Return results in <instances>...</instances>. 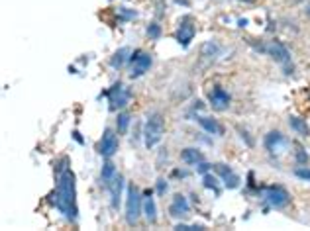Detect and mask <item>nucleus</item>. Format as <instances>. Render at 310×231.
<instances>
[{
    "label": "nucleus",
    "mask_w": 310,
    "mask_h": 231,
    "mask_svg": "<svg viewBox=\"0 0 310 231\" xmlns=\"http://www.w3.org/2000/svg\"><path fill=\"white\" fill-rule=\"evenodd\" d=\"M108 192H110V206L112 210H118L120 208V196H122V190H124V176L118 173L116 176L106 184Z\"/></svg>",
    "instance_id": "nucleus-13"
},
{
    "label": "nucleus",
    "mask_w": 310,
    "mask_h": 231,
    "mask_svg": "<svg viewBox=\"0 0 310 231\" xmlns=\"http://www.w3.org/2000/svg\"><path fill=\"white\" fill-rule=\"evenodd\" d=\"M212 169H214V173L224 180V186L226 188H237L239 186V176L233 173L232 169L228 167V165H222V163H218V165H212Z\"/></svg>",
    "instance_id": "nucleus-11"
},
{
    "label": "nucleus",
    "mask_w": 310,
    "mask_h": 231,
    "mask_svg": "<svg viewBox=\"0 0 310 231\" xmlns=\"http://www.w3.org/2000/svg\"><path fill=\"white\" fill-rule=\"evenodd\" d=\"M263 200L273 208L283 210V208H287L291 204V194L287 192L283 186H267V188H263Z\"/></svg>",
    "instance_id": "nucleus-5"
},
{
    "label": "nucleus",
    "mask_w": 310,
    "mask_h": 231,
    "mask_svg": "<svg viewBox=\"0 0 310 231\" xmlns=\"http://www.w3.org/2000/svg\"><path fill=\"white\" fill-rule=\"evenodd\" d=\"M210 169H212V165H208V163H204V161H200V163L196 165V173H198V174H206Z\"/></svg>",
    "instance_id": "nucleus-29"
},
{
    "label": "nucleus",
    "mask_w": 310,
    "mask_h": 231,
    "mask_svg": "<svg viewBox=\"0 0 310 231\" xmlns=\"http://www.w3.org/2000/svg\"><path fill=\"white\" fill-rule=\"evenodd\" d=\"M163 133H165V119L161 112H154V114L148 116V121L144 125V141H146V147L148 149H154L155 145L161 143L163 139Z\"/></svg>",
    "instance_id": "nucleus-2"
},
{
    "label": "nucleus",
    "mask_w": 310,
    "mask_h": 231,
    "mask_svg": "<svg viewBox=\"0 0 310 231\" xmlns=\"http://www.w3.org/2000/svg\"><path fill=\"white\" fill-rule=\"evenodd\" d=\"M261 51H265L269 57H273L277 63H281L287 71H291V51L283 45V43H279V41H269L267 45H263L261 47Z\"/></svg>",
    "instance_id": "nucleus-7"
},
{
    "label": "nucleus",
    "mask_w": 310,
    "mask_h": 231,
    "mask_svg": "<svg viewBox=\"0 0 310 231\" xmlns=\"http://www.w3.org/2000/svg\"><path fill=\"white\" fill-rule=\"evenodd\" d=\"M155 190H157V194H159V196H165V194H167V190H169V184H167V180H165V178H159V180H157V184H155Z\"/></svg>",
    "instance_id": "nucleus-26"
},
{
    "label": "nucleus",
    "mask_w": 310,
    "mask_h": 231,
    "mask_svg": "<svg viewBox=\"0 0 310 231\" xmlns=\"http://www.w3.org/2000/svg\"><path fill=\"white\" fill-rule=\"evenodd\" d=\"M118 174L116 171V165L112 163V161H104V165H102V171H100V178H102V182L104 184H108L114 176Z\"/></svg>",
    "instance_id": "nucleus-21"
},
{
    "label": "nucleus",
    "mask_w": 310,
    "mask_h": 231,
    "mask_svg": "<svg viewBox=\"0 0 310 231\" xmlns=\"http://www.w3.org/2000/svg\"><path fill=\"white\" fill-rule=\"evenodd\" d=\"M305 14H307V16H310V4H309V6H307V10H305Z\"/></svg>",
    "instance_id": "nucleus-31"
},
{
    "label": "nucleus",
    "mask_w": 310,
    "mask_h": 231,
    "mask_svg": "<svg viewBox=\"0 0 310 231\" xmlns=\"http://www.w3.org/2000/svg\"><path fill=\"white\" fill-rule=\"evenodd\" d=\"M189 212H191V204H189L187 196L175 194V198H173V202L169 206V216L175 218V220H181V218L189 216Z\"/></svg>",
    "instance_id": "nucleus-10"
},
{
    "label": "nucleus",
    "mask_w": 310,
    "mask_h": 231,
    "mask_svg": "<svg viewBox=\"0 0 310 231\" xmlns=\"http://www.w3.org/2000/svg\"><path fill=\"white\" fill-rule=\"evenodd\" d=\"M144 216H146V220H148L150 224L157 222V208H155V202H154V198H152V192H150V190L146 192V198H144Z\"/></svg>",
    "instance_id": "nucleus-18"
},
{
    "label": "nucleus",
    "mask_w": 310,
    "mask_h": 231,
    "mask_svg": "<svg viewBox=\"0 0 310 231\" xmlns=\"http://www.w3.org/2000/svg\"><path fill=\"white\" fill-rule=\"evenodd\" d=\"M100 155L104 157V159H110V157H114L118 151V135L114 133V129H110V127H106L104 129V133H102V139H100Z\"/></svg>",
    "instance_id": "nucleus-9"
},
{
    "label": "nucleus",
    "mask_w": 310,
    "mask_h": 231,
    "mask_svg": "<svg viewBox=\"0 0 310 231\" xmlns=\"http://www.w3.org/2000/svg\"><path fill=\"white\" fill-rule=\"evenodd\" d=\"M295 157H297V163H299V165H307V163H309V153H307L303 147H297V155H295Z\"/></svg>",
    "instance_id": "nucleus-27"
},
{
    "label": "nucleus",
    "mask_w": 310,
    "mask_h": 231,
    "mask_svg": "<svg viewBox=\"0 0 310 231\" xmlns=\"http://www.w3.org/2000/svg\"><path fill=\"white\" fill-rule=\"evenodd\" d=\"M120 16H122V20H132V18L138 16V12L136 10H128V8H120Z\"/></svg>",
    "instance_id": "nucleus-28"
},
{
    "label": "nucleus",
    "mask_w": 310,
    "mask_h": 231,
    "mask_svg": "<svg viewBox=\"0 0 310 231\" xmlns=\"http://www.w3.org/2000/svg\"><path fill=\"white\" fill-rule=\"evenodd\" d=\"M194 34H196V30H194L193 22H191V20H185V22H181V26H179L175 38H177V41H179L183 47H189V43L193 41Z\"/></svg>",
    "instance_id": "nucleus-14"
},
{
    "label": "nucleus",
    "mask_w": 310,
    "mask_h": 231,
    "mask_svg": "<svg viewBox=\"0 0 310 231\" xmlns=\"http://www.w3.org/2000/svg\"><path fill=\"white\" fill-rule=\"evenodd\" d=\"M202 180H204V186H206V188L214 190V192H216V196L220 194V188H218V178H216V176H212V174H208V173H206Z\"/></svg>",
    "instance_id": "nucleus-23"
},
{
    "label": "nucleus",
    "mask_w": 310,
    "mask_h": 231,
    "mask_svg": "<svg viewBox=\"0 0 310 231\" xmlns=\"http://www.w3.org/2000/svg\"><path fill=\"white\" fill-rule=\"evenodd\" d=\"M293 2H301V0H293Z\"/></svg>",
    "instance_id": "nucleus-32"
},
{
    "label": "nucleus",
    "mask_w": 310,
    "mask_h": 231,
    "mask_svg": "<svg viewBox=\"0 0 310 231\" xmlns=\"http://www.w3.org/2000/svg\"><path fill=\"white\" fill-rule=\"evenodd\" d=\"M130 57H132V51H130V47H122V49H118L116 53L112 55V59H110V65H112L114 69H122L126 63H130Z\"/></svg>",
    "instance_id": "nucleus-17"
},
{
    "label": "nucleus",
    "mask_w": 310,
    "mask_h": 231,
    "mask_svg": "<svg viewBox=\"0 0 310 231\" xmlns=\"http://www.w3.org/2000/svg\"><path fill=\"white\" fill-rule=\"evenodd\" d=\"M55 208L65 216L67 222L75 224L78 220L77 210V178L69 167V159L63 157L55 165V190L51 194Z\"/></svg>",
    "instance_id": "nucleus-1"
},
{
    "label": "nucleus",
    "mask_w": 310,
    "mask_h": 231,
    "mask_svg": "<svg viewBox=\"0 0 310 231\" xmlns=\"http://www.w3.org/2000/svg\"><path fill=\"white\" fill-rule=\"evenodd\" d=\"M148 36H150V38L152 39H159L161 38V26H159V24H150V26H148Z\"/></svg>",
    "instance_id": "nucleus-25"
},
{
    "label": "nucleus",
    "mask_w": 310,
    "mask_h": 231,
    "mask_svg": "<svg viewBox=\"0 0 310 231\" xmlns=\"http://www.w3.org/2000/svg\"><path fill=\"white\" fill-rule=\"evenodd\" d=\"M73 137H75V139H77L78 143H84V141H82V137H80V133H78V131H73Z\"/></svg>",
    "instance_id": "nucleus-30"
},
{
    "label": "nucleus",
    "mask_w": 310,
    "mask_h": 231,
    "mask_svg": "<svg viewBox=\"0 0 310 231\" xmlns=\"http://www.w3.org/2000/svg\"><path fill=\"white\" fill-rule=\"evenodd\" d=\"M208 100H210V104H212L214 110H226L230 106V94L222 86H214L208 92Z\"/></svg>",
    "instance_id": "nucleus-12"
},
{
    "label": "nucleus",
    "mask_w": 310,
    "mask_h": 231,
    "mask_svg": "<svg viewBox=\"0 0 310 231\" xmlns=\"http://www.w3.org/2000/svg\"><path fill=\"white\" fill-rule=\"evenodd\" d=\"M106 96H108V102H110V110L116 112V110H122V108L128 106L132 92H130V88H126L122 82H114L112 88L106 92Z\"/></svg>",
    "instance_id": "nucleus-4"
},
{
    "label": "nucleus",
    "mask_w": 310,
    "mask_h": 231,
    "mask_svg": "<svg viewBox=\"0 0 310 231\" xmlns=\"http://www.w3.org/2000/svg\"><path fill=\"white\" fill-rule=\"evenodd\" d=\"M200 53H202V57L204 59H214V57H218V53H220V43L218 41H214V39H210V41H204L202 43V47H200Z\"/></svg>",
    "instance_id": "nucleus-19"
},
{
    "label": "nucleus",
    "mask_w": 310,
    "mask_h": 231,
    "mask_svg": "<svg viewBox=\"0 0 310 231\" xmlns=\"http://www.w3.org/2000/svg\"><path fill=\"white\" fill-rule=\"evenodd\" d=\"M181 159H183V163H187V165H191V167H196L200 161H204V155H202L200 149L187 147V149L181 151Z\"/></svg>",
    "instance_id": "nucleus-16"
},
{
    "label": "nucleus",
    "mask_w": 310,
    "mask_h": 231,
    "mask_svg": "<svg viewBox=\"0 0 310 231\" xmlns=\"http://www.w3.org/2000/svg\"><path fill=\"white\" fill-rule=\"evenodd\" d=\"M142 214H144L142 194L134 184H128V198H126V222H128V226H136Z\"/></svg>",
    "instance_id": "nucleus-3"
},
{
    "label": "nucleus",
    "mask_w": 310,
    "mask_h": 231,
    "mask_svg": "<svg viewBox=\"0 0 310 231\" xmlns=\"http://www.w3.org/2000/svg\"><path fill=\"white\" fill-rule=\"evenodd\" d=\"M196 121L200 123V127L204 131H208L210 135H224V127L214 119V117H208V116H198Z\"/></svg>",
    "instance_id": "nucleus-15"
},
{
    "label": "nucleus",
    "mask_w": 310,
    "mask_h": 231,
    "mask_svg": "<svg viewBox=\"0 0 310 231\" xmlns=\"http://www.w3.org/2000/svg\"><path fill=\"white\" fill-rule=\"evenodd\" d=\"M295 176H299V178H303V180H309L310 182V167H297L295 169Z\"/></svg>",
    "instance_id": "nucleus-24"
},
{
    "label": "nucleus",
    "mask_w": 310,
    "mask_h": 231,
    "mask_svg": "<svg viewBox=\"0 0 310 231\" xmlns=\"http://www.w3.org/2000/svg\"><path fill=\"white\" fill-rule=\"evenodd\" d=\"M130 63H132V73H130V77L132 78H140L144 77L150 69H152V55L150 53H146V51H134L132 53V57H130Z\"/></svg>",
    "instance_id": "nucleus-6"
},
{
    "label": "nucleus",
    "mask_w": 310,
    "mask_h": 231,
    "mask_svg": "<svg viewBox=\"0 0 310 231\" xmlns=\"http://www.w3.org/2000/svg\"><path fill=\"white\" fill-rule=\"evenodd\" d=\"M289 125L293 127V131H297V133H299V135H303V137H309V135H310L309 123H307L303 117L291 116V117H289Z\"/></svg>",
    "instance_id": "nucleus-20"
},
{
    "label": "nucleus",
    "mask_w": 310,
    "mask_h": 231,
    "mask_svg": "<svg viewBox=\"0 0 310 231\" xmlns=\"http://www.w3.org/2000/svg\"><path fill=\"white\" fill-rule=\"evenodd\" d=\"M247 2H249V0H247Z\"/></svg>",
    "instance_id": "nucleus-33"
},
{
    "label": "nucleus",
    "mask_w": 310,
    "mask_h": 231,
    "mask_svg": "<svg viewBox=\"0 0 310 231\" xmlns=\"http://www.w3.org/2000/svg\"><path fill=\"white\" fill-rule=\"evenodd\" d=\"M263 143H265V149H267L269 155H273V157L283 155L287 151V147H289V139H287L281 131H269V133L265 135Z\"/></svg>",
    "instance_id": "nucleus-8"
},
{
    "label": "nucleus",
    "mask_w": 310,
    "mask_h": 231,
    "mask_svg": "<svg viewBox=\"0 0 310 231\" xmlns=\"http://www.w3.org/2000/svg\"><path fill=\"white\" fill-rule=\"evenodd\" d=\"M130 119H132V117H130V114H128V112H120V114H118V131H120V133H126V131H128V125H130Z\"/></svg>",
    "instance_id": "nucleus-22"
}]
</instances>
